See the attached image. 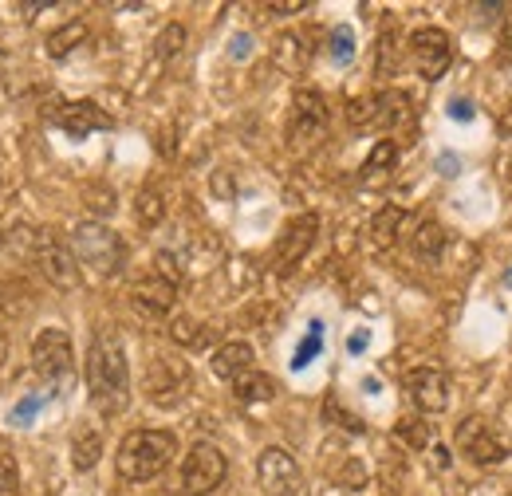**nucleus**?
<instances>
[{
  "label": "nucleus",
  "instance_id": "f257e3e1",
  "mask_svg": "<svg viewBox=\"0 0 512 496\" xmlns=\"http://www.w3.org/2000/svg\"><path fill=\"white\" fill-rule=\"evenodd\" d=\"M87 398L103 418H115L130 406L127 347L115 327H99L87 347Z\"/></svg>",
  "mask_w": 512,
  "mask_h": 496
},
{
  "label": "nucleus",
  "instance_id": "f03ea898",
  "mask_svg": "<svg viewBox=\"0 0 512 496\" xmlns=\"http://www.w3.org/2000/svg\"><path fill=\"white\" fill-rule=\"evenodd\" d=\"M178 453V434L170 430H130L119 441V453H115V469L119 477L130 485H142V481H154Z\"/></svg>",
  "mask_w": 512,
  "mask_h": 496
},
{
  "label": "nucleus",
  "instance_id": "7ed1b4c3",
  "mask_svg": "<svg viewBox=\"0 0 512 496\" xmlns=\"http://www.w3.org/2000/svg\"><path fill=\"white\" fill-rule=\"evenodd\" d=\"M71 252H75L79 264H87V268L99 272V276H115V272L123 268V260H127V248L119 241V233H111L103 221H83V225H75V233H71Z\"/></svg>",
  "mask_w": 512,
  "mask_h": 496
},
{
  "label": "nucleus",
  "instance_id": "20e7f679",
  "mask_svg": "<svg viewBox=\"0 0 512 496\" xmlns=\"http://www.w3.org/2000/svg\"><path fill=\"white\" fill-rule=\"evenodd\" d=\"M32 260H36V268L44 272V280L48 284H56V288H79V260H75V252H71V241H64L60 233H52V229H40V233H32Z\"/></svg>",
  "mask_w": 512,
  "mask_h": 496
},
{
  "label": "nucleus",
  "instance_id": "39448f33",
  "mask_svg": "<svg viewBox=\"0 0 512 496\" xmlns=\"http://www.w3.org/2000/svg\"><path fill=\"white\" fill-rule=\"evenodd\" d=\"M229 477V461L213 441H197L190 445L186 461H182V496H209L221 489Z\"/></svg>",
  "mask_w": 512,
  "mask_h": 496
},
{
  "label": "nucleus",
  "instance_id": "423d86ee",
  "mask_svg": "<svg viewBox=\"0 0 512 496\" xmlns=\"http://www.w3.org/2000/svg\"><path fill=\"white\" fill-rule=\"evenodd\" d=\"M256 481L264 496H300L304 493V469L296 465V457L280 445H268L256 457Z\"/></svg>",
  "mask_w": 512,
  "mask_h": 496
},
{
  "label": "nucleus",
  "instance_id": "0eeeda50",
  "mask_svg": "<svg viewBox=\"0 0 512 496\" xmlns=\"http://www.w3.org/2000/svg\"><path fill=\"white\" fill-rule=\"evenodd\" d=\"M457 449H461V457H469L473 465H501V461L509 457L505 434H501L493 422H485V418H465V422L457 426Z\"/></svg>",
  "mask_w": 512,
  "mask_h": 496
},
{
  "label": "nucleus",
  "instance_id": "6e6552de",
  "mask_svg": "<svg viewBox=\"0 0 512 496\" xmlns=\"http://www.w3.org/2000/svg\"><path fill=\"white\" fill-rule=\"evenodd\" d=\"M288 138L296 150H312L327 138V103L320 91H296L292 99V123H288Z\"/></svg>",
  "mask_w": 512,
  "mask_h": 496
},
{
  "label": "nucleus",
  "instance_id": "1a4fd4ad",
  "mask_svg": "<svg viewBox=\"0 0 512 496\" xmlns=\"http://www.w3.org/2000/svg\"><path fill=\"white\" fill-rule=\"evenodd\" d=\"M71 367H75L71 335H67L64 327H44L32 339V371L40 374L44 382H56V378H67Z\"/></svg>",
  "mask_w": 512,
  "mask_h": 496
},
{
  "label": "nucleus",
  "instance_id": "9d476101",
  "mask_svg": "<svg viewBox=\"0 0 512 496\" xmlns=\"http://www.w3.org/2000/svg\"><path fill=\"white\" fill-rule=\"evenodd\" d=\"M190 386V367L178 355H154L146 367V394L158 406H174Z\"/></svg>",
  "mask_w": 512,
  "mask_h": 496
},
{
  "label": "nucleus",
  "instance_id": "9b49d317",
  "mask_svg": "<svg viewBox=\"0 0 512 496\" xmlns=\"http://www.w3.org/2000/svg\"><path fill=\"white\" fill-rule=\"evenodd\" d=\"M316 233H320V217H316V213L292 217V221L280 229V237H276V268H280V272H292V268L308 256V248L316 245Z\"/></svg>",
  "mask_w": 512,
  "mask_h": 496
},
{
  "label": "nucleus",
  "instance_id": "f8f14e48",
  "mask_svg": "<svg viewBox=\"0 0 512 496\" xmlns=\"http://www.w3.org/2000/svg\"><path fill=\"white\" fill-rule=\"evenodd\" d=\"M410 60L418 67L422 79H442L449 67V36L442 28H418L410 36Z\"/></svg>",
  "mask_w": 512,
  "mask_h": 496
},
{
  "label": "nucleus",
  "instance_id": "ddd939ff",
  "mask_svg": "<svg viewBox=\"0 0 512 496\" xmlns=\"http://www.w3.org/2000/svg\"><path fill=\"white\" fill-rule=\"evenodd\" d=\"M406 390L422 414H442L449 406V378L438 367H414L406 374Z\"/></svg>",
  "mask_w": 512,
  "mask_h": 496
},
{
  "label": "nucleus",
  "instance_id": "4468645a",
  "mask_svg": "<svg viewBox=\"0 0 512 496\" xmlns=\"http://www.w3.org/2000/svg\"><path fill=\"white\" fill-rule=\"evenodd\" d=\"M130 304L142 311V315H154V319H162V315H170L174 304H178V284H170L166 276H146V280H138L134 284V292H130Z\"/></svg>",
  "mask_w": 512,
  "mask_h": 496
},
{
  "label": "nucleus",
  "instance_id": "2eb2a0df",
  "mask_svg": "<svg viewBox=\"0 0 512 496\" xmlns=\"http://www.w3.org/2000/svg\"><path fill=\"white\" fill-rule=\"evenodd\" d=\"M56 123L64 126L71 138H87L91 130H107V126H111V115H103L91 99H79V103H64V107H60Z\"/></svg>",
  "mask_w": 512,
  "mask_h": 496
},
{
  "label": "nucleus",
  "instance_id": "dca6fc26",
  "mask_svg": "<svg viewBox=\"0 0 512 496\" xmlns=\"http://www.w3.org/2000/svg\"><path fill=\"white\" fill-rule=\"evenodd\" d=\"M253 343H245V339H233V343H221L217 351H213V374L217 378H225V382H233V378H241L245 371H253Z\"/></svg>",
  "mask_w": 512,
  "mask_h": 496
},
{
  "label": "nucleus",
  "instance_id": "f3484780",
  "mask_svg": "<svg viewBox=\"0 0 512 496\" xmlns=\"http://www.w3.org/2000/svg\"><path fill=\"white\" fill-rule=\"evenodd\" d=\"M272 63H276L280 71H288V75H300V71L312 63V48L304 44V36L284 32V36H276V44H272Z\"/></svg>",
  "mask_w": 512,
  "mask_h": 496
},
{
  "label": "nucleus",
  "instance_id": "a211bd4d",
  "mask_svg": "<svg viewBox=\"0 0 512 496\" xmlns=\"http://www.w3.org/2000/svg\"><path fill=\"white\" fill-rule=\"evenodd\" d=\"M410 248H414V256H418L422 264H434V260L442 256V248H446V229H442V221L426 217V221L414 229V237H410Z\"/></svg>",
  "mask_w": 512,
  "mask_h": 496
},
{
  "label": "nucleus",
  "instance_id": "6ab92c4d",
  "mask_svg": "<svg viewBox=\"0 0 512 496\" xmlns=\"http://www.w3.org/2000/svg\"><path fill=\"white\" fill-rule=\"evenodd\" d=\"M233 394H237V402H272L276 398V378L260 371H245L241 378H233Z\"/></svg>",
  "mask_w": 512,
  "mask_h": 496
},
{
  "label": "nucleus",
  "instance_id": "aec40b11",
  "mask_svg": "<svg viewBox=\"0 0 512 496\" xmlns=\"http://www.w3.org/2000/svg\"><path fill=\"white\" fill-rule=\"evenodd\" d=\"M99 457H103V437L95 434V430H79V434L71 437V465H75V473H91L99 465Z\"/></svg>",
  "mask_w": 512,
  "mask_h": 496
},
{
  "label": "nucleus",
  "instance_id": "412c9836",
  "mask_svg": "<svg viewBox=\"0 0 512 496\" xmlns=\"http://www.w3.org/2000/svg\"><path fill=\"white\" fill-rule=\"evenodd\" d=\"M394 166H398V146H394L390 138H379L375 150H371L367 162H363V182H383Z\"/></svg>",
  "mask_w": 512,
  "mask_h": 496
},
{
  "label": "nucleus",
  "instance_id": "4be33fe9",
  "mask_svg": "<svg viewBox=\"0 0 512 496\" xmlns=\"http://www.w3.org/2000/svg\"><path fill=\"white\" fill-rule=\"evenodd\" d=\"M83 40H87V24H83V20H67L64 28H56V32L48 36V56H52V60H67Z\"/></svg>",
  "mask_w": 512,
  "mask_h": 496
},
{
  "label": "nucleus",
  "instance_id": "5701e85b",
  "mask_svg": "<svg viewBox=\"0 0 512 496\" xmlns=\"http://www.w3.org/2000/svg\"><path fill=\"white\" fill-rule=\"evenodd\" d=\"M402 221H406V213L398 209V205H386L375 213V221H371V237H375V245L379 248H390L398 241V233H402Z\"/></svg>",
  "mask_w": 512,
  "mask_h": 496
},
{
  "label": "nucleus",
  "instance_id": "b1692460",
  "mask_svg": "<svg viewBox=\"0 0 512 496\" xmlns=\"http://www.w3.org/2000/svg\"><path fill=\"white\" fill-rule=\"evenodd\" d=\"M209 327H201L197 319H190V315H178L174 323H170V339L178 343V347H205L209 343Z\"/></svg>",
  "mask_w": 512,
  "mask_h": 496
},
{
  "label": "nucleus",
  "instance_id": "393cba45",
  "mask_svg": "<svg viewBox=\"0 0 512 496\" xmlns=\"http://www.w3.org/2000/svg\"><path fill=\"white\" fill-rule=\"evenodd\" d=\"M20 489V465H16V449L8 437H0V496H16Z\"/></svg>",
  "mask_w": 512,
  "mask_h": 496
},
{
  "label": "nucleus",
  "instance_id": "a878e982",
  "mask_svg": "<svg viewBox=\"0 0 512 496\" xmlns=\"http://www.w3.org/2000/svg\"><path fill=\"white\" fill-rule=\"evenodd\" d=\"M182 48H186V28L182 24H166L162 32H158V40H154V52H158V60H178L182 56Z\"/></svg>",
  "mask_w": 512,
  "mask_h": 496
},
{
  "label": "nucleus",
  "instance_id": "bb28decb",
  "mask_svg": "<svg viewBox=\"0 0 512 496\" xmlns=\"http://www.w3.org/2000/svg\"><path fill=\"white\" fill-rule=\"evenodd\" d=\"M134 217H138L142 225H158V221L166 217V201H162V193H158V189H142L138 201H134Z\"/></svg>",
  "mask_w": 512,
  "mask_h": 496
},
{
  "label": "nucleus",
  "instance_id": "cd10ccee",
  "mask_svg": "<svg viewBox=\"0 0 512 496\" xmlns=\"http://www.w3.org/2000/svg\"><path fill=\"white\" fill-rule=\"evenodd\" d=\"M347 119H351V126L379 123V95H371V99H355V103L347 107Z\"/></svg>",
  "mask_w": 512,
  "mask_h": 496
},
{
  "label": "nucleus",
  "instance_id": "c85d7f7f",
  "mask_svg": "<svg viewBox=\"0 0 512 496\" xmlns=\"http://www.w3.org/2000/svg\"><path fill=\"white\" fill-rule=\"evenodd\" d=\"M375 71L383 75V79H390L394 71H398V52H394V32L386 28L383 40H379V63H375Z\"/></svg>",
  "mask_w": 512,
  "mask_h": 496
},
{
  "label": "nucleus",
  "instance_id": "c756f323",
  "mask_svg": "<svg viewBox=\"0 0 512 496\" xmlns=\"http://www.w3.org/2000/svg\"><path fill=\"white\" fill-rule=\"evenodd\" d=\"M331 56H335V63H351V56H355V36H351V28H335V36H331Z\"/></svg>",
  "mask_w": 512,
  "mask_h": 496
},
{
  "label": "nucleus",
  "instance_id": "7c9ffc66",
  "mask_svg": "<svg viewBox=\"0 0 512 496\" xmlns=\"http://www.w3.org/2000/svg\"><path fill=\"white\" fill-rule=\"evenodd\" d=\"M320 335H323V327L320 323H312V335H308V343H300V351H296L292 367H308V363H312V355L320 351Z\"/></svg>",
  "mask_w": 512,
  "mask_h": 496
},
{
  "label": "nucleus",
  "instance_id": "2f4dec72",
  "mask_svg": "<svg viewBox=\"0 0 512 496\" xmlns=\"http://www.w3.org/2000/svg\"><path fill=\"white\" fill-rule=\"evenodd\" d=\"M398 434L406 437L410 445H426V441L434 437V430H430V422H402V426H398Z\"/></svg>",
  "mask_w": 512,
  "mask_h": 496
},
{
  "label": "nucleus",
  "instance_id": "473e14b6",
  "mask_svg": "<svg viewBox=\"0 0 512 496\" xmlns=\"http://www.w3.org/2000/svg\"><path fill=\"white\" fill-rule=\"evenodd\" d=\"M497 60L512 67V20L505 24V32H501V44H497Z\"/></svg>",
  "mask_w": 512,
  "mask_h": 496
},
{
  "label": "nucleus",
  "instance_id": "72a5a7b5",
  "mask_svg": "<svg viewBox=\"0 0 512 496\" xmlns=\"http://www.w3.org/2000/svg\"><path fill=\"white\" fill-rule=\"evenodd\" d=\"M308 8V0H288V4H268V12L272 16H292V12H304Z\"/></svg>",
  "mask_w": 512,
  "mask_h": 496
},
{
  "label": "nucleus",
  "instance_id": "f704fd0d",
  "mask_svg": "<svg viewBox=\"0 0 512 496\" xmlns=\"http://www.w3.org/2000/svg\"><path fill=\"white\" fill-rule=\"evenodd\" d=\"M449 115H453V119H461V123H469V119H473V107H469V103H461V99H457V103H453V107H449Z\"/></svg>",
  "mask_w": 512,
  "mask_h": 496
},
{
  "label": "nucleus",
  "instance_id": "c9c22d12",
  "mask_svg": "<svg viewBox=\"0 0 512 496\" xmlns=\"http://www.w3.org/2000/svg\"><path fill=\"white\" fill-rule=\"evenodd\" d=\"M442 174H457V158H453V154L442 158Z\"/></svg>",
  "mask_w": 512,
  "mask_h": 496
},
{
  "label": "nucleus",
  "instance_id": "e433bc0d",
  "mask_svg": "<svg viewBox=\"0 0 512 496\" xmlns=\"http://www.w3.org/2000/svg\"><path fill=\"white\" fill-rule=\"evenodd\" d=\"M0 248H4V229H0Z\"/></svg>",
  "mask_w": 512,
  "mask_h": 496
},
{
  "label": "nucleus",
  "instance_id": "4c0bfd02",
  "mask_svg": "<svg viewBox=\"0 0 512 496\" xmlns=\"http://www.w3.org/2000/svg\"><path fill=\"white\" fill-rule=\"evenodd\" d=\"M509 284H512V272H509Z\"/></svg>",
  "mask_w": 512,
  "mask_h": 496
}]
</instances>
